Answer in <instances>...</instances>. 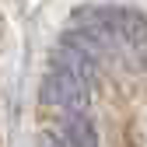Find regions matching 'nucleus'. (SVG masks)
<instances>
[{
    "mask_svg": "<svg viewBox=\"0 0 147 147\" xmlns=\"http://www.w3.org/2000/svg\"><path fill=\"white\" fill-rule=\"evenodd\" d=\"M74 32L88 35L105 60H119L140 70L144 63V14L133 7H81L70 21Z\"/></svg>",
    "mask_w": 147,
    "mask_h": 147,
    "instance_id": "obj_1",
    "label": "nucleus"
},
{
    "mask_svg": "<svg viewBox=\"0 0 147 147\" xmlns=\"http://www.w3.org/2000/svg\"><path fill=\"white\" fill-rule=\"evenodd\" d=\"M42 102L56 112H91L95 88H88L84 81H77L60 67H49L42 77Z\"/></svg>",
    "mask_w": 147,
    "mask_h": 147,
    "instance_id": "obj_2",
    "label": "nucleus"
},
{
    "mask_svg": "<svg viewBox=\"0 0 147 147\" xmlns=\"http://www.w3.org/2000/svg\"><path fill=\"white\" fill-rule=\"evenodd\" d=\"M63 147H102L98 126L88 112H60V130H56Z\"/></svg>",
    "mask_w": 147,
    "mask_h": 147,
    "instance_id": "obj_3",
    "label": "nucleus"
},
{
    "mask_svg": "<svg viewBox=\"0 0 147 147\" xmlns=\"http://www.w3.org/2000/svg\"><path fill=\"white\" fill-rule=\"evenodd\" d=\"M39 147H63V144H60L56 133H42V137H39Z\"/></svg>",
    "mask_w": 147,
    "mask_h": 147,
    "instance_id": "obj_4",
    "label": "nucleus"
}]
</instances>
